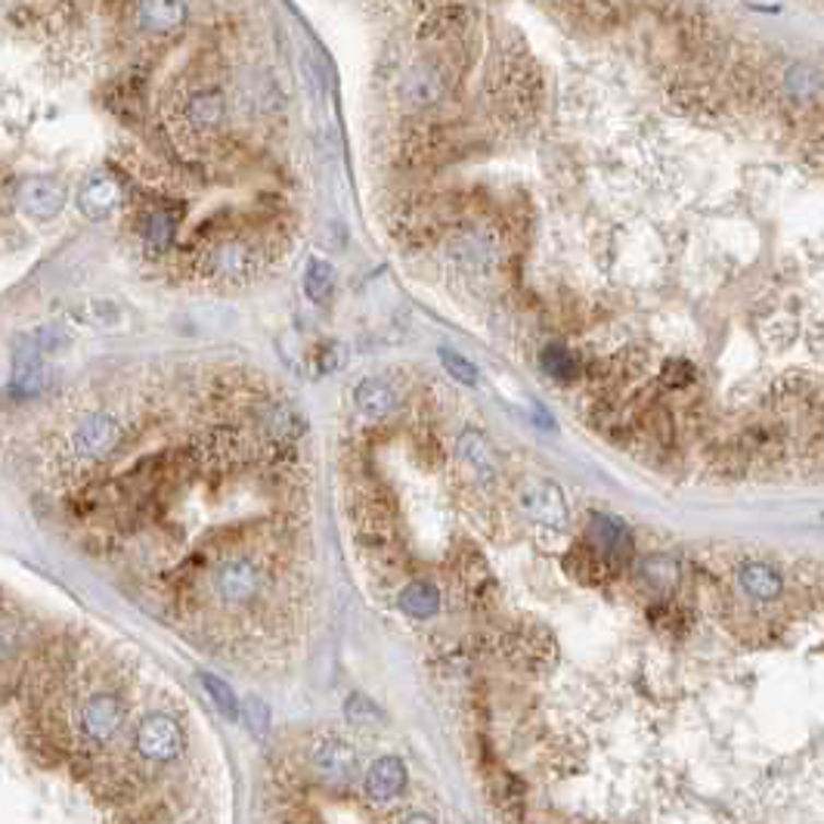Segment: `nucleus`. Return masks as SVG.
I'll return each instance as SVG.
<instances>
[{
	"label": "nucleus",
	"mask_w": 824,
	"mask_h": 824,
	"mask_svg": "<svg viewBox=\"0 0 824 824\" xmlns=\"http://www.w3.org/2000/svg\"><path fill=\"white\" fill-rule=\"evenodd\" d=\"M202 592L224 611H248L273 589V564L263 545H221L199 570Z\"/></svg>",
	"instance_id": "nucleus-1"
},
{
	"label": "nucleus",
	"mask_w": 824,
	"mask_h": 824,
	"mask_svg": "<svg viewBox=\"0 0 824 824\" xmlns=\"http://www.w3.org/2000/svg\"><path fill=\"white\" fill-rule=\"evenodd\" d=\"M267 263V239L245 233V229H224L199 243L196 270L211 282L239 285L258 276Z\"/></svg>",
	"instance_id": "nucleus-2"
},
{
	"label": "nucleus",
	"mask_w": 824,
	"mask_h": 824,
	"mask_svg": "<svg viewBox=\"0 0 824 824\" xmlns=\"http://www.w3.org/2000/svg\"><path fill=\"white\" fill-rule=\"evenodd\" d=\"M128 440L125 419L109 410H94L78 415L75 422L62 434V452L78 469L106 466L115 452H121Z\"/></svg>",
	"instance_id": "nucleus-3"
},
{
	"label": "nucleus",
	"mask_w": 824,
	"mask_h": 824,
	"mask_svg": "<svg viewBox=\"0 0 824 824\" xmlns=\"http://www.w3.org/2000/svg\"><path fill=\"white\" fill-rule=\"evenodd\" d=\"M226 96L221 87L214 84H196L184 94L177 96L174 103V118L170 125L177 128V133L196 143V140H214L217 133L224 131L226 125Z\"/></svg>",
	"instance_id": "nucleus-4"
},
{
	"label": "nucleus",
	"mask_w": 824,
	"mask_h": 824,
	"mask_svg": "<svg viewBox=\"0 0 824 824\" xmlns=\"http://www.w3.org/2000/svg\"><path fill=\"white\" fill-rule=\"evenodd\" d=\"M133 744H137V753L143 760H150L155 766H165V763H174L184 753L187 738H184V729H180V722L174 716L150 713V716L140 719Z\"/></svg>",
	"instance_id": "nucleus-5"
},
{
	"label": "nucleus",
	"mask_w": 824,
	"mask_h": 824,
	"mask_svg": "<svg viewBox=\"0 0 824 824\" xmlns=\"http://www.w3.org/2000/svg\"><path fill=\"white\" fill-rule=\"evenodd\" d=\"M78 726H81V734L91 744H96V748L115 741V734L125 726V704H121V697L113 692L91 694L81 704V710H78Z\"/></svg>",
	"instance_id": "nucleus-6"
},
{
	"label": "nucleus",
	"mask_w": 824,
	"mask_h": 824,
	"mask_svg": "<svg viewBox=\"0 0 824 824\" xmlns=\"http://www.w3.org/2000/svg\"><path fill=\"white\" fill-rule=\"evenodd\" d=\"M400 94L410 103L412 109H434L437 103H444L450 94V72L444 62L422 59L407 69V75L400 81Z\"/></svg>",
	"instance_id": "nucleus-7"
},
{
	"label": "nucleus",
	"mask_w": 824,
	"mask_h": 824,
	"mask_svg": "<svg viewBox=\"0 0 824 824\" xmlns=\"http://www.w3.org/2000/svg\"><path fill=\"white\" fill-rule=\"evenodd\" d=\"M499 236L484 224L466 226L452 236L450 258L466 273H490L499 263Z\"/></svg>",
	"instance_id": "nucleus-8"
},
{
	"label": "nucleus",
	"mask_w": 824,
	"mask_h": 824,
	"mask_svg": "<svg viewBox=\"0 0 824 824\" xmlns=\"http://www.w3.org/2000/svg\"><path fill=\"white\" fill-rule=\"evenodd\" d=\"M66 199H69L66 187L47 174H28L16 187V205L32 221H57L66 208Z\"/></svg>",
	"instance_id": "nucleus-9"
},
{
	"label": "nucleus",
	"mask_w": 824,
	"mask_h": 824,
	"mask_svg": "<svg viewBox=\"0 0 824 824\" xmlns=\"http://www.w3.org/2000/svg\"><path fill=\"white\" fill-rule=\"evenodd\" d=\"M518 506L525 511L530 521L545 527H555L562 530L567 525V503H564V493L552 481H525L521 490H518Z\"/></svg>",
	"instance_id": "nucleus-10"
},
{
	"label": "nucleus",
	"mask_w": 824,
	"mask_h": 824,
	"mask_svg": "<svg viewBox=\"0 0 824 824\" xmlns=\"http://www.w3.org/2000/svg\"><path fill=\"white\" fill-rule=\"evenodd\" d=\"M121 205H125V189H121V180L109 170L91 174V180L78 192V208L87 221H113Z\"/></svg>",
	"instance_id": "nucleus-11"
},
{
	"label": "nucleus",
	"mask_w": 824,
	"mask_h": 824,
	"mask_svg": "<svg viewBox=\"0 0 824 824\" xmlns=\"http://www.w3.org/2000/svg\"><path fill=\"white\" fill-rule=\"evenodd\" d=\"M310 763L319 781H326L329 787H344L351 785V778L356 775V750L341 738H326L317 744Z\"/></svg>",
	"instance_id": "nucleus-12"
},
{
	"label": "nucleus",
	"mask_w": 824,
	"mask_h": 824,
	"mask_svg": "<svg viewBox=\"0 0 824 824\" xmlns=\"http://www.w3.org/2000/svg\"><path fill=\"white\" fill-rule=\"evenodd\" d=\"M582 543H589L596 552H601L608 562L614 564V567H623V562L629 558V552H633V540H629V530L620 525L617 518H608V515H592V521H589V530H586V540Z\"/></svg>",
	"instance_id": "nucleus-13"
},
{
	"label": "nucleus",
	"mask_w": 824,
	"mask_h": 824,
	"mask_svg": "<svg viewBox=\"0 0 824 824\" xmlns=\"http://www.w3.org/2000/svg\"><path fill=\"white\" fill-rule=\"evenodd\" d=\"M177 226H180V208H174L170 202H152L137 221L140 239L152 251H168L177 236Z\"/></svg>",
	"instance_id": "nucleus-14"
},
{
	"label": "nucleus",
	"mask_w": 824,
	"mask_h": 824,
	"mask_svg": "<svg viewBox=\"0 0 824 824\" xmlns=\"http://www.w3.org/2000/svg\"><path fill=\"white\" fill-rule=\"evenodd\" d=\"M44 360L47 356L40 354L32 336L22 338L16 354H13V391L22 393V397H35V393L44 391V385H47Z\"/></svg>",
	"instance_id": "nucleus-15"
},
{
	"label": "nucleus",
	"mask_w": 824,
	"mask_h": 824,
	"mask_svg": "<svg viewBox=\"0 0 824 824\" xmlns=\"http://www.w3.org/2000/svg\"><path fill=\"white\" fill-rule=\"evenodd\" d=\"M397 388H393L388 378L381 375H373V378H363L354 388V407L363 419H373V422H385L388 415H393L397 410Z\"/></svg>",
	"instance_id": "nucleus-16"
},
{
	"label": "nucleus",
	"mask_w": 824,
	"mask_h": 824,
	"mask_svg": "<svg viewBox=\"0 0 824 824\" xmlns=\"http://www.w3.org/2000/svg\"><path fill=\"white\" fill-rule=\"evenodd\" d=\"M366 793L375 803H391L407 787V766L397 756H378L366 772Z\"/></svg>",
	"instance_id": "nucleus-17"
},
{
	"label": "nucleus",
	"mask_w": 824,
	"mask_h": 824,
	"mask_svg": "<svg viewBox=\"0 0 824 824\" xmlns=\"http://www.w3.org/2000/svg\"><path fill=\"white\" fill-rule=\"evenodd\" d=\"M133 22L146 35H170L187 22V7L184 3H168V0H150L131 7Z\"/></svg>",
	"instance_id": "nucleus-18"
},
{
	"label": "nucleus",
	"mask_w": 824,
	"mask_h": 824,
	"mask_svg": "<svg viewBox=\"0 0 824 824\" xmlns=\"http://www.w3.org/2000/svg\"><path fill=\"white\" fill-rule=\"evenodd\" d=\"M738 586H741V592H748L750 599L756 601H775L785 592L781 574H778L772 564L763 562L741 564V567H738Z\"/></svg>",
	"instance_id": "nucleus-19"
},
{
	"label": "nucleus",
	"mask_w": 824,
	"mask_h": 824,
	"mask_svg": "<svg viewBox=\"0 0 824 824\" xmlns=\"http://www.w3.org/2000/svg\"><path fill=\"white\" fill-rule=\"evenodd\" d=\"M638 586L655 596V599H667L673 596L679 586V562L670 555H651L638 564Z\"/></svg>",
	"instance_id": "nucleus-20"
},
{
	"label": "nucleus",
	"mask_w": 824,
	"mask_h": 824,
	"mask_svg": "<svg viewBox=\"0 0 824 824\" xmlns=\"http://www.w3.org/2000/svg\"><path fill=\"white\" fill-rule=\"evenodd\" d=\"M567 570L582 582H604L608 577L617 574V567L608 562L601 552H596L589 543H577L567 552Z\"/></svg>",
	"instance_id": "nucleus-21"
},
{
	"label": "nucleus",
	"mask_w": 824,
	"mask_h": 824,
	"mask_svg": "<svg viewBox=\"0 0 824 824\" xmlns=\"http://www.w3.org/2000/svg\"><path fill=\"white\" fill-rule=\"evenodd\" d=\"M400 611L412 620H432L440 611V592L428 580H415L400 592Z\"/></svg>",
	"instance_id": "nucleus-22"
},
{
	"label": "nucleus",
	"mask_w": 824,
	"mask_h": 824,
	"mask_svg": "<svg viewBox=\"0 0 824 824\" xmlns=\"http://www.w3.org/2000/svg\"><path fill=\"white\" fill-rule=\"evenodd\" d=\"M459 456L481 481H490L496 474V456L490 450L487 437L478 432H466L459 437Z\"/></svg>",
	"instance_id": "nucleus-23"
},
{
	"label": "nucleus",
	"mask_w": 824,
	"mask_h": 824,
	"mask_svg": "<svg viewBox=\"0 0 824 824\" xmlns=\"http://www.w3.org/2000/svg\"><path fill=\"white\" fill-rule=\"evenodd\" d=\"M336 292V267L329 261H314L307 263V273H304V295L314 301V304H326Z\"/></svg>",
	"instance_id": "nucleus-24"
},
{
	"label": "nucleus",
	"mask_w": 824,
	"mask_h": 824,
	"mask_svg": "<svg viewBox=\"0 0 824 824\" xmlns=\"http://www.w3.org/2000/svg\"><path fill=\"white\" fill-rule=\"evenodd\" d=\"M540 366L545 375H552L558 381H574L580 375V360L564 344H545L543 354H540Z\"/></svg>",
	"instance_id": "nucleus-25"
},
{
	"label": "nucleus",
	"mask_w": 824,
	"mask_h": 824,
	"mask_svg": "<svg viewBox=\"0 0 824 824\" xmlns=\"http://www.w3.org/2000/svg\"><path fill=\"white\" fill-rule=\"evenodd\" d=\"M785 87L787 94L793 96V99H819L824 94V78L819 69H812V66H790V72L785 78Z\"/></svg>",
	"instance_id": "nucleus-26"
},
{
	"label": "nucleus",
	"mask_w": 824,
	"mask_h": 824,
	"mask_svg": "<svg viewBox=\"0 0 824 824\" xmlns=\"http://www.w3.org/2000/svg\"><path fill=\"white\" fill-rule=\"evenodd\" d=\"M199 682H202V688H205V694L211 697V704L217 707V713H221L224 719H229V722H236V719H239V713H243V707H239V697H236V692L226 685L224 679H217V675H211V673H202L199 675Z\"/></svg>",
	"instance_id": "nucleus-27"
},
{
	"label": "nucleus",
	"mask_w": 824,
	"mask_h": 824,
	"mask_svg": "<svg viewBox=\"0 0 824 824\" xmlns=\"http://www.w3.org/2000/svg\"><path fill=\"white\" fill-rule=\"evenodd\" d=\"M25 645V626L16 614L0 611V663L13 660Z\"/></svg>",
	"instance_id": "nucleus-28"
},
{
	"label": "nucleus",
	"mask_w": 824,
	"mask_h": 824,
	"mask_svg": "<svg viewBox=\"0 0 824 824\" xmlns=\"http://www.w3.org/2000/svg\"><path fill=\"white\" fill-rule=\"evenodd\" d=\"M694 378H697V373H694L692 363H685V360H667L663 369H660V385L670 388V391H685Z\"/></svg>",
	"instance_id": "nucleus-29"
},
{
	"label": "nucleus",
	"mask_w": 824,
	"mask_h": 824,
	"mask_svg": "<svg viewBox=\"0 0 824 824\" xmlns=\"http://www.w3.org/2000/svg\"><path fill=\"white\" fill-rule=\"evenodd\" d=\"M440 363H444V369L456 378V381H462V385H469L474 388L478 385V366L466 360L462 354H456L450 348H440Z\"/></svg>",
	"instance_id": "nucleus-30"
},
{
	"label": "nucleus",
	"mask_w": 824,
	"mask_h": 824,
	"mask_svg": "<svg viewBox=\"0 0 824 824\" xmlns=\"http://www.w3.org/2000/svg\"><path fill=\"white\" fill-rule=\"evenodd\" d=\"M344 716L354 722V726H369V722H381V710L375 707L373 701L366 694H351L348 704H344Z\"/></svg>",
	"instance_id": "nucleus-31"
},
{
	"label": "nucleus",
	"mask_w": 824,
	"mask_h": 824,
	"mask_svg": "<svg viewBox=\"0 0 824 824\" xmlns=\"http://www.w3.org/2000/svg\"><path fill=\"white\" fill-rule=\"evenodd\" d=\"M245 726L255 731L258 738H263L267 729H270V707L263 704L261 697H248L245 701Z\"/></svg>",
	"instance_id": "nucleus-32"
},
{
	"label": "nucleus",
	"mask_w": 824,
	"mask_h": 824,
	"mask_svg": "<svg viewBox=\"0 0 824 824\" xmlns=\"http://www.w3.org/2000/svg\"><path fill=\"white\" fill-rule=\"evenodd\" d=\"M403 824H434V822L428 819V815H410Z\"/></svg>",
	"instance_id": "nucleus-33"
}]
</instances>
